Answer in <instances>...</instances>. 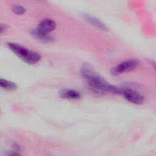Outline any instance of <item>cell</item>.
Segmentation results:
<instances>
[{"label":"cell","instance_id":"obj_4","mask_svg":"<svg viewBox=\"0 0 156 156\" xmlns=\"http://www.w3.org/2000/svg\"><path fill=\"white\" fill-rule=\"evenodd\" d=\"M121 95L128 102L136 105L141 104L144 100V96L141 93L130 88H122Z\"/></svg>","mask_w":156,"mask_h":156},{"label":"cell","instance_id":"obj_2","mask_svg":"<svg viewBox=\"0 0 156 156\" xmlns=\"http://www.w3.org/2000/svg\"><path fill=\"white\" fill-rule=\"evenodd\" d=\"M7 46L13 53L27 63L34 64L39 62L41 59V56L38 52L27 49L20 44L9 43Z\"/></svg>","mask_w":156,"mask_h":156},{"label":"cell","instance_id":"obj_7","mask_svg":"<svg viewBox=\"0 0 156 156\" xmlns=\"http://www.w3.org/2000/svg\"><path fill=\"white\" fill-rule=\"evenodd\" d=\"M85 19L88 22H89L91 25L94 26V27H96V28H98L100 30H107V27L105 26V24L104 23H102L100 20L98 19L97 18H96L94 16L86 15L85 16Z\"/></svg>","mask_w":156,"mask_h":156},{"label":"cell","instance_id":"obj_10","mask_svg":"<svg viewBox=\"0 0 156 156\" xmlns=\"http://www.w3.org/2000/svg\"><path fill=\"white\" fill-rule=\"evenodd\" d=\"M13 11L17 15H21L25 12V9L21 6H15L13 9Z\"/></svg>","mask_w":156,"mask_h":156},{"label":"cell","instance_id":"obj_9","mask_svg":"<svg viewBox=\"0 0 156 156\" xmlns=\"http://www.w3.org/2000/svg\"><path fill=\"white\" fill-rule=\"evenodd\" d=\"M0 86L2 89L7 91H14L18 88L17 85L15 83L4 79H1Z\"/></svg>","mask_w":156,"mask_h":156},{"label":"cell","instance_id":"obj_5","mask_svg":"<svg viewBox=\"0 0 156 156\" xmlns=\"http://www.w3.org/2000/svg\"><path fill=\"white\" fill-rule=\"evenodd\" d=\"M55 27L56 24L54 20L46 18L40 22L36 30L40 32L49 34L51 32L53 31L55 29Z\"/></svg>","mask_w":156,"mask_h":156},{"label":"cell","instance_id":"obj_1","mask_svg":"<svg viewBox=\"0 0 156 156\" xmlns=\"http://www.w3.org/2000/svg\"><path fill=\"white\" fill-rule=\"evenodd\" d=\"M80 74L93 92L101 94H121L122 88L109 83L90 66L83 65L80 69Z\"/></svg>","mask_w":156,"mask_h":156},{"label":"cell","instance_id":"obj_3","mask_svg":"<svg viewBox=\"0 0 156 156\" xmlns=\"http://www.w3.org/2000/svg\"><path fill=\"white\" fill-rule=\"evenodd\" d=\"M139 62L136 60H126L114 66L112 70V73L115 76L121 75L134 70L137 68Z\"/></svg>","mask_w":156,"mask_h":156},{"label":"cell","instance_id":"obj_6","mask_svg":"<svg viewBox=\"0 0 156 156\" xmlns=\"http://www.w3.org/2000/svg\"><path fill=\"white\" fill-rule=\"evenodd\" d=\"M60 96L62 98L69 100H77L81 98V94L79 91L73 89H65L60 92Z\"/></svg>","mask_w":156,"mask_h":156},{"label":"cell","instance_id":"obj_11","mask_svg":"<svg viewBox=\"0 0 156 156\" xmlns=\"http://www.w3.org/2000/svg\"><path fill=\"white\" fill-rule=\"evenodd\" d=\"M151 65L154 68V69L156 71V62L151 61Z\"/></svg>","mask_w":156,"mask_h":156},{"label":"cell","instance_id":"obj_8","mask_svg":"<svg viewBox=\"0 0 156 156\" xmlns=\"http://www.w3.org/2000/svg\"><path fill=\"white\" fill-rule=\"evenodd\" d=\"M32 35L37 40L45 43H49L53 41V38L49 34H46L38 32L36 29L34 30L32 32Z\"/></svg>","mask_w":156,"mask_h":156}]
</instances>
